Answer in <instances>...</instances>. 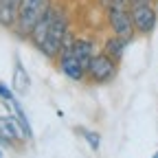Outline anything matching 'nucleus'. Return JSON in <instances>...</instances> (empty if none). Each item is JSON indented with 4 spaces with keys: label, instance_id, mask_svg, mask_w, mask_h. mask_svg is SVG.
<instances>
[{
    "label": "nucleus",
    "instance_id": "f257e3e1",
    "mask_svg": "<svg viewBox=\"0 0 158 158\" xmlns=\"http://www.w3.org/2000/svg\"><path fill=\"white\" fill-rule=\"evenodd\" d=\"M51 7L48 0H20V11H18V31L22 35H31L33 27L40 18L46 13Z\"/></svg>",
    "mask_w": 158,
    "mask_h": 158
},
{
    "label": "nucleus",
    "instance_id": "f03ea898",
    "mask_svg": "<svg viewBox=\"0 0 158 158\" xmlns=\"http://www.w3.org/2000/svg\"><path fill=\"white\" fill-rule=\"evenodd\" d=\"M66 33H68V20H66V15L57 9V15H55V20H53V24H51V29H48V35H46V40H44V46L40 48L46 57H51V59H55L57 55H59V51H62V44H64V37H66Z\"/></svg>",
    "mask_w": 158,
    "mask_h": 158
},
{
    "label": "nucleus",
    "instance_id": "7ed1b4c3",
    "mask_svg": "<svg viewBox=\"0 0 158 158\" xmlns=\"http://www.w3.org/2000/svg\"><path fill=\"white\" fill-rule=\"evenodd\" d=\"M116 68H118V62H114L106 53H99L92 57V62L86 70V77L94 84H108L116 77Z\"/></svg>",
    "mask_w": 158,
    "mask_h": 158
},
{
    "label": "nucleus",
    "instance_id": "20e7f679",
    "mask_svg": "<svg viewBox=\"0 0 158 158\" xmlns=\"http://www.w3.org/2000/svg\"><path fill=\"white\" fill-rule=\"evenodd\" d=\"M130 13H132V22H134V31H136V33L149 35V33L156 29L158 15H156L154 5H147V2H134V5L130 7Z\"/></svg>",
    "mask_w": 158,
    "mask_h": 158
},
{
    "label": "nucleus",
    "instance_id": "39448f33",
    "mask_svg": "<svg viewBox=\"0 0 158 158\" xmlns=\"http://www.w3.org/2000/svg\"><path fill=\"white\" fill-rule=\"evenodd\" d=\"M108 22L114 35L132 40L134 35V22H132V13L130 9H108Z\"/></svg>",
    "mask_w": 158,
    "mask_h": 158
},
{
    "label": "nucleus",
    "instance_id": "423d86ee",
    "mask_svg": "<svg viewBox=\"0 0 158 158\" xmlns=\"http://www.w3.org/2000/svg\"><path fill=\"white\" fill-rule=\"evenodd\" d=\"M57 59H59V68H62V73L68 79H73V81H81V79L86 77V70H84L81 64H79V59L75 57L73 48L70 51H62L57 55Z\"/></svg>",
    "mask_w": 158,
    "mask_h": 158
},
{
    "label": "nucleus",
    "instance_id": "0eeeda50",
    "mask_svg": "<svg viewBox=\"0 0 158 158\" xmlns=\"http://www.w3.org/2000/svg\"><path fill=\"white\" fill-rule=\"evenodd\" d=\"M55 15H57V9L48 7V9H46V13H44V15L35 22V27H33V31H31V35H29V37L33 40V44H35L37 48H42V46H44V40H46V35H48V29H51V24H53Z\"/></svg>",
    "mask_w": 158,
    "mask_h": 158
},
{
    "label": "nucleus",
    "instance_id": "6e6552de",
    "mask_svg": "<svg viewBox=\"0 0 158 158\" xmlns=\"http://www.w3.org/2000/svg\"><path fill=\"white\" fill-rule=\"evenodd\" d=\"M0 136L7 138L9 143L27 138L24 132H22V125L15 121V116H0Z\"/></svg>",
    "mask_w": 158,
    "mask_h": 158
},
{
    "label": "nucleus",
    "instance_id": "1a4fd4ad",
    "mask_svg": "<svg viewBox=\"0 0 158 158\" xmlns=\"http://www.w3.org/2000/svg\"><path fill=\"white\" fill-rule=\"evenodd\" d=\"M18 11H20V0H0V24L7 29L15 27Z\"/></svg>",
    "mask_w": 158,
    "mask_h": 158
},
{
    "label": "nucleus",
    "instance_id": "9d476101",
    "mask_svg": "<svg viewBox=\"0 0 158 158\" xmlns=\"http://www.w3.org/2000/svg\"><path fill=\"white\" fill-rule=\"evenodd\" d=\"M73 53H75V57L79 59V64L84 66V70H88L92 57H94V44L90 42V40H75Z\"/></svg>",
    "mask_w": 158,
    "mask_h": 158
},
{
    "label": "nucleus",
    "instance_id": "9b49d317",
    "mask_svg": "<svg viewBox=\"0 0 158 158\" xmlns=\"http://www.w3.org/2000/svg\"><path fill=\"white\" fill-rule=\"evenodd\" d=\"M29 84H31V79H29V73L24 70L22 62L15 57V64H13V90L18 94H27L29 90Z\"/></svg>",
    "mask_w": 158,
    "mask_h": 158
},
{
    "label": "nucleus",
    "instance_id": "f8f14e48",
    "mask_svg": "<svg viewBox=\"0 0 158 158\" xmlns=\"http://www.w3.org/2000/svg\"><path fill=\"white\" fill-rule=\"evenodd\" d=\"M127 42L130 40H125V37H118V35H112L108 42H106V48H103V53L108 55V57H112L114 62H121V57H123V53H125V46H127Z\"/></svg>",
    "mask_w": 158,
    "mask_h": 158
},
{
    "label": "nucleus",
    "instance_id": "ddd939ff",
    "mask_svg": "<svg viewBox=\"0 0 158 158\" xmlns=\"http://www.w3.org/2000/svg\"><path fill=\"white\" fill-rule=\"evenodd\" d=\"M77 132L88 141V145H90L92 152H97L99 147H101V134H99V132H94V130H86V127H77Z\"/></svg>",
    "mask_w": 158,
    "mask_h": 158
},
{
    "label": "nucleus",
    "instance_id": "4468645a",
    "mask_svg": "<svg viewBox=\"0 0 158 158\" xmlns=\"http://www.w3.org/2000/svg\"><path fill=\"white\" fill-rule=\"evenodd\" d=\"M132 0H108V9H130Z\"/></svg>",
    "mask_w": 158,
    "mask_h": 158
},
{
    "label": "nucleus",
    "instance_id": "2eb2a0df",
    "mask_svg": "<svg viewBox=\"0 0 158 158\" xmlns=\"http://www.w3.org/2000/svg\"><path fill=\"white\" fill-rule=\"evenodd\" d=\"M0 99H2V101H11V99H15V97H13V92H11L7 86L0 84Z\"/></svg>",
    "mask_w": 158,
    "mask_h": 158
},
{
    "label": "nucleus",
    "instance_id": "dca6fc26",
    "mask_svg": "<svg viewBox=\"0 0 158 158\" xmlns=\"http://www.w3.org/2000/svg\"><path fill=\"white\" fill-rule=\"evenodd\" d=\"M134 2H147V5H154V0H132V5Z\"/></svg>",
    "mask_w": 158,
    "mask_h": 158
},
{
    "label": "nucleus",
    "instance_id": "f3484780",
    "mask_svg": "<svg viewBox=\"0 0 158 158\" xmlns=\"http://www.w3.org/2000/svg\"><path fill=\"white\" fill-rule=\"evenodd\" d=\"M152 158H158V152H156V154H154V156H152Z\"/></svg>",
    "mask_w": 158,
    "mask_h": 158
},
{
    "label": "nucleus",
    "instance_id": "a211bd4d",
    "mask_svg": "<svg viewBox=\"0 0 158 158\" xmlns=\"http://www.w3.org/2000/svg\"><path fill=\"white\" fill-rule=\"evenodd\" d=\"M0 158H2V152H0Z\"/></svg>",
    "mask_w": 158,
    "mask_h": 158
}]
</instances>
